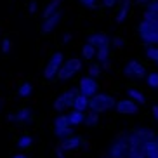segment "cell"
Here are the masks:
<instances>
[{
  "instance_id": "1",
  "label": "cell",
  "mask_w": 158,
  "mask_h": 158,
  "mask_svg": "<svg viewBox=\"0 0 158 158\" xmlns=\"http://www.w3.org/2000/svg\"><path fill=\"white\" fill-rule=\"evenodd\" d=\"M137 35L146 45H158V23L143 19L137 24Z\"/></svg>"
},
{
  "instance_id": "2",
  "label": "cell",
  "mask_w": 158,
  "mask_h": 158,
  "mask_svg": "<svg viewBox=\"0 0 158 158\" xmlns=\"http://www.w3.org/2000/svg\"><path fill=\"white\" fill-rule=\"evenodd\" d=\"M89 108H90V111L99 115V113H104L111 108H116V101L110 94H96L94 98H90V106Z\"/></svg>"
},
{
  "instance_id": "3",
  "label": "cell",
  "mask_w": 158,
  "mask_h": 158,
  "mask_svg": "<svg viewBox=\"0 0 158 158\" xmlns=\"http://www.w3.org/2000/svg\"><path fill=\"white\" fill-rule=\"evenodd\" d=\"M80 68H82V61H80L78 57H70V59H66L64 63H63L57 78L59 80H70L71 77H75V75L78 73Z\"/></svg>"
},
{
  "instance_id": "4",
  "label": "cell",
  "mask_w": 158,
  "mask_h": 158,
  "mask_svg": "<svg viewBox=\"0 0 158 158\" xmlns=\"http://www.w3.org/2000/svg\"><path fill=\"white\" fill-rule=\"evenodd\" d=\"M63 63H64V61H63V54H61V52H54V54L49 57V63H47L45 70H44V77H45L47 80H52L54 77H57Z\"/></svg>"
},
{
  "instance_id": "5",
  "label": "cell",
  "mask_w": 158,
  "mask_h": 158,
  "mask_svg": "<svg viewBox=\"0 0 158 158\" xmlns=\"http://www.w3.org/2000/svg\"><path fill=\"white\" fill-rule=\"evenodd\" d=\"M123 75L125 77H129V78H134V80H141L146 77V68H144L143 63H139V61H129L125 66H123Z\"/></svg>"
},
{
  "instance_id": "6",
  "label": "cell",
  "mask_w": 158,
  "mask_h": 158,
  "mask_svg": "<svg viewBox=\"0 0 158 158\" xmlns=\"http://www.w3.org/2000/svg\"><path fill=\"white\" fill-rule=\"evenodd\" d=\"M78 90L82 96H85V98H94L96 94H98L99 90V84L96 82V78H92V77H84V78L80 80V85H78Z\"/></svg>"
},
{
  "instance_id": "7",
  "label": "cell",
  "mask_w": 158,
  "mask_h": 158,
  "mask_svg": "<svg viewBox=\"0 0 158 158\" xmlns=\"http://www.w3.org/2000/svg\"><path fill=\"white\" fill-rule=\"evenodd\" d=\"M110 158H130L132 155V149L129 148V144L125 141H120L116 139L115 143L110 146V151H108Z\"/></svg>"
},
{
  "instance_id": "8",
  "label": "cell",
  "mask_w": 158,
  "mask_h": 158,
  "mask_svg": "<svg viewBox=\"0 0 158 158\" xmlns=\"http://www.w3.org/2000/svg\"><path fill=\"white\" fill-rule=\"evenodd\" d=\"M87 44H90L92 47H96V49H110V45H111V38L108 37L106 33H94V35H90V37L87 38Z\"/></svg>"
},
{
  "instance_id": "9",
  "label": "cell",
  "mask_w": 158,
  "mask_h": 158,
  "mask_svg": "<svg viewBox=\"0 0 158 158\" xmlns=\"http://www.w3.org/2000/svg\"><path fill=\"white\" fill-rule=\"evenodd\" d=\"M116 111L120 115H135V113H139V104L134 102L132 99H122L116 102Z\"/></svg>"
},
{
  "instance_id": "10",
  "label": "cell",
  "mask_w": 158,
  "mask_h": 158,
  "mask_svg": "<svg viewBox=\"0 0 158 158\" xmlns=\"http://www.w3.org/2000/svg\"><path fill=\"white\" fill-rule=\"evenodd\" d=\"M61 18H63V10H57L54 16H51L49 19H44L42 26H40V31H42V35H49V33L52 31V30L56 28L57 24H59Z\"/></svg>"
},
{
  "instance_id": "11",
  "label": "cell",
  "mask_w": 158,
  "mask_h": 158,
  "mask_svg": "<svg viewBox=\"0 0 158 158\" xmlns=\"http://www.w3.org/2000/svg\"><path fill=\"white\" fill-rule=\"evenodd\" d=\"M33 116H31V111H30V108L23 106V108H18L14 113H10L7 116V120L9 122H19V123H24V122H30Z\"/></svg>"
},
{
  "instance_id": "12",
  "label": "cell",
  "mask_w": 158,
  "mask_h": 158,
  "mask_svg": "<svg viewBox=\"0 0 158 158\" xmlns=\"http://www.w3.org/2000/svg\"><path fill=\"white\" fill-rule=\"evenodd\" d=\"M84 137H80V135H71V137H68V139L61 141L59 148L63 149V151H70V149H77L80 148V146H84Z\"/></svg>"
},
{
  "instance_id": "13",
  "label": "cell",
  "mask_w": 158,
  "mask_h": 158,
  "mask_svg": "<svg viewBox=\"0 0 158 158\" xmlns=\"http://www.w3.org/2000/svg\"><path fill=\"white\" fill-rule=\"evenodd\" d=\"M144 19H148V21H155V23H158V0H149V4L146 5V12H144Z\"/></svg>"
},
{
  "instance_id": "14",
  "label": "cell",
  "mask_w": 158,
  "mask_h": 158,
  "mask_svg": "<svg viewBox=\"0 0 158 158\" xmlns=\"http://www.w3.org/2000/svg\"><path fill=\"white\" fill-rule=\"evenodd\" d=\"M129 9H130V0H120L118 2V10H116V18H115L116 23H123L125 21Z\"/></svg>"
},
{
  "instance_id": "15",
  "label": "cell",
  "mask_w": 158,
  "mask_h": 158,
  "mask_svg": "<svg viewBox=\"0 0 158 158\" xmlns=\"http://www.w3.org/2000/svg\"><path fill=\"white\" fill-rule=\"evenodd\" d=\"M143 151L148 158H158V141H146Z\"/></svg>"
},
{
  "instance_id": "16",
  "label": "cell",
  "mask_w": 158,
  "mask_h": 158,
  "mask_svg": "<svg viewBox=\"0 0 158 158\" xmlns=\"http://www.w3.org/2000/svg\"><path fill=\"white\" fill-rule=\"evenodd\" d=\"M61 2H63V0H51V2H49V5H47L45 9H44L42 18H44V19H49L51 16H54V14H56L57 10H61V9H59Z\"/></svg>"
},
{
  "instance_id": "17",
  "label": "cell",
  "mask_w": 158,
  "mask_h": 158,
  "mask_svg": "<svg viewBox=\"0 0 158 158\" xmlns=\"http://www.w3.org/2000/svg\"><path fill=\"white\" fill-rule=\"evenodd\" d=\"M63 96H64V99H66V106L75 108V102H77V99H78V96H80V90L78 89H68Z\"/></svg>"
},
{
  "instance_id": "18",
  "label": "cell",
  "mask_w": 158,
  "mask_h": 158,
  "mask_svg": "<svg viewBox=\"0 0 158 158\" xmlns=\"http://www.w3.org/2000/svg\"><path fill=\"white\" fill-rule=\"evenodd\" d=\"M70 118L68 115H59L56 116L54 120V132H59V130H64V129H70Z\"/></svg>"
},
{
  "instance_id": "19",
  "label": "cell",
  "mask_w": 158,
  "mask_h": 158,
  "mask_svg": "<svg viewBox=\"0 0 158 158\" xmlns=\"http://www.w3.org/2000/svg\"><path fill=\"white\" fill-rule=\"evenodd\" d=\"M85 115H87V113L73 110V111L68 115V118H70V125L71 127H77V125H80V123H84V122H85Z\"/></svg>"
},
{
  "instance_id": "20",
  "label": "cell",
  "mask_w": 158,
  "mask_h": 158,
  "mask_svg": "<svg viewBox=\"0 0 158 158\" xmlns=\"http://www.w3.org/2000/svg\"><path fill=\"white\" fill-rule=\"evenodd\" d=\"M137 137H141L143 141H155L156 139V134H155L153 130H149V129H134L132 130Z\"/></svg>"
},
{
  "instance_id": "21",
  "label": "cell",
  "mask_w": 158,
  "mask_h": 158,
  "mask_svg": "<svg viewBox=\"0 0 158 158\" xmlns=\"http://www.w3.org/2000/svg\"><path fill=\"white\" fill-rule=\"evenodd\" d=\"M127 96H129V99H132V101L137 102V104H146L144 94L141 92V90H137V89H129V90H127Z\"/></svg>"
},
{
  "instance_id": "22",
  "label": "cell",
  "mask_w": 158,
  "mask_h": 158,
  "mask_svg": "<svg viewBox=\"0 0 158 158\" xmlns=\"http://www.w3.org/2000/svg\"><path fill=\"white\" fill-rule=\"evenodd\" d=\"M89 106H90V99L80 94L78 99H77V102H75V108H73V110H77V111H84V113H85V110H87Z\"/></svg>"
},
{
  "instance_id": "23",
  "label": "cell",
  "mask_w": 158,
  "mask_h": 158,
  "mask_svg": "<svg viewBox=\"0 0 158 158\" xmlns=\"http://www.w3.org/2000/svg\"><path fill=\"white\" fill-rule=\"evenodd\" d=\"M96 54H98V49H96V47H92L90 45V44H85L84 47H82V56L85 57V59H94V57H96Z\"/></svg>"
},
{
  "instance_id": "24",
  "label": "cell",
  "mask_w": 158,
  "mask_h": 158,
  "mask_svg": "<svg viewBox=\"0 0 158 158\" xmlns=\"http://www.w3.org/2000/svg\"><path fill=\"white\" fill-rule=\"evenodd\" d=\"M31 92H33V85L30 84V82H23L18 89V94L21 96V98H28Z\"/></svg>"
},
{
  "instance_id": "25",
  "label": "cell",
  "mask_w": 158,
  "mask_h": 158,
  "mask_svg": "<svg viewBox=\"0 0 158 158\" xmlns=\"http://www.w3.org/2000/svg\"><path fill=\"white\" fill-rule=\"evenodd\" d=\"M146 82H148L149 89L158 90V71H151V73H148V77H146Z\"/></svg>"
},
{
  "instance_id": "26",
  "label": "cell",
  "mask_w": 158,
  "mask_h": 158,
  "mask_svg": "<svg viewBox=\"0 0 158 158\" xmlns=\"http://www.w3.org/2000/svg\"><path fill=\"white\" fill-rule=\"evenodd\" d=\"M31 144H33V137L31 135H21L18 139V146L21 149H30L31 148Z\"/></svg>"
},
{
  "instance_id": "27",
  "label": "cell",
  "mask_w": 158,
  "mask_h": 158,
  "mask_svg": "<svg viewBox=\"0 0 158 158\" xmlns=\"http://www.w3.org/2000/svg\"><path fill=\"white\" fill-rule=\"evenodd\" d=\"M146 57L158 64V45H149V47H146Z\"/></svg>"
},
{
  "instance_id": "28",
  "label": "cell",
  "mask_w": 158,
  "mask_h": 158,
  "mask_svg": "<svg viewBox=\"0 0 158 158\" xmlns=\"http://www.w3.org/2000/svg\"><path fill=\"white\" fill-rule=\"evenodd\" d=\"M98 122H99V115H98V113L92 111V113H87V115H85V122H84V123L87 127H94Z\"/></svg>"
},
{
  "instance_id": "29",
  "label": "cell",
  "mask_w": 158,
  "mask_h": 158,
  "mask_svg": "<svg viewBox=\"0 0 158 158\" xmlns=\"http://www.w3.org/2000/svg\"><path fill=\"white\" fill-rule=\"evenodd\" d=\"M66 99H64V96H63V94H61L59 98H56V101H54V110H56V111H63V110H66Z\"/></svg>"
},
{
  "instance_id": "30",
  "label": "cell",
  "mask_w": 158,
  "mask_h": 158,
  "mask_svg": "<svg viewBox=\"0 0 158 158\" xmlns=\"http://www.w3.org/2000/svg\"><path fill=\"white\" fill-rule=\"evenodd\" d=\"M102 71V66L98 64V63H92V64L89 66V77H92V78H96V77H99Z\"/></svg>"
},
{
  "instance_id": "31",
  "label": "cell",
  "mask_w": 158,
  "mask_h": 158,
  "mask_svg": "<svg viewBox=\"0 0 158 158\" xmlns=\"http://www.w3.org/2000/svg\"><path fill=\"white\" fill-rule=\"evenodd\" d=\"M96 57L99 59V63H106L108 61V57H110V49H99L98 51V54H96Z\"/></svg>"
},
{
  "instance_id": "32",
  "label": "cell",
  "mask_w": 158,
  "mask_h": 158,
  "mask_svg": "<svg viewBox=\"0 0 158 158\" xmlns=\"http://www.w3.org/2000/svg\"><path fill=\"white\" fill-rule=\"evenodd\" d=\"M10 51H12V40H10L9 37H5L4 40H2V52H4V54H9Z\"/></svg>"
},
{
  "instance_id": "33",
  "label": "cell",
  "mask_w": 158,
  "mask_h": 158,
  "mask_svg": "<svg viewBox=\"0 0 158 158\" xmlns=\"http://www.w3.org/2000/svg\"><path fill=\"white\" fill-rule=\"evenodd\" d=\"M111 44L116 47V49H123L127 42H125V38H122V37H113L111 38Z\"/></svg>"
},
{
  "instance_id": "34",
  "label": "cell",
  "mask_w": 158,
  "mask_h": 158,
  "mask_svg": "<svg viewBox=\"0 0 158 158\" xmlns=\"http://www.w3.org/2000/svg\"><path fill=\"white\" fill-rule=\"evenodd\" d=\"M80 4L84 7H87V9H94L98 5V0H80Z\"/></svg>"
},
{
  "instance_id": "35",
  "label": "cell",
  "mask_w": 158,
  "mask_h": 158,
  "mask_svg": "<svg viewBox=\"0 0 158 158\" xmlns=\"http://www.w3.org/2000/svg\"><path fill=\"white\" fill-rule=\"evenodd\" d=\"M118 2H120V0H102V5L108 7V9H111V7H115Z\"/></svg>"
},
{
  "instance_id": "36",
  "label": "cell",
  "mask_w": 158,
  "mask_h": 158,
  "mask_svg": "<svg viewBox=\"0 0 158 158\" xmlns=\"http://www.w3.org/2000/svg\"><path fill=\"white\" fill-rule=\"evenodd\" d=\"M151 113H153L155 120L158 122V104H153V106H151Z\"/></svg>"
},
{
  "instance_id": "37",
  "label": "cell",
  "mask_w": 158,
  "mask_h": 158,
  "mask_svg": "<svg viewBox=\"0 0 158 158\" xmlns=\"http://www.w3.org/2000/svg\"><path fill=\"white\" fill-rule=\"evenodd\" d=\"M28 12H30V14H33V12H37V2H31V4H30Z\"/></svg>"
},
{
  "instance_id": "38",
  "label": "cell",
  "mask_w": 158,
  "mask_h": 158,
  "mask_svg": "<svg viewBox=\"0 0 158 158\" xmlns=\"http://www.w3.org/2000/svg\"><path fill=\"white\" fill-rule=\"evenodd\" d=\"M71 38H73V35H71V33H64V37H63V44H68Z\"/></svg>"
},
{
  "instance_id": "39",
  "label": "cell",
  "mask_w": 158,
  "mask_h": 158,
  "mask_svg": "<svg viewBox=\"0 0 158 158\" xmlns=\"http://www.w3.org/2000/svg\"><path fill=\"white\" fill-rule=\"evenodd\" d=\"M134 2H135L137 5H148V4H149V0H134Z\"/></svg>"
},
{
  "instance_id": "40",
  "label": "cell",
  "mask_w": 158,
  "mask_h": 158,
  "mask_svg": "<svg viewBox=\"0 0 158 158\" xmlns=\"http://www.w3.org/2000/svg\"><path fill=\"white\" fill-rule=\"evenodd\" d=\"M102 70H110V68H111V64H110V63H108V61H106V63H102Z\"/></svg>"
},
{
  "instance_id": "41",
  "label": "cell",
  "mask_w": 158,
  "mask_h": 158,
  "mask_svg": "<svg viewBox=\"0 0 158 158\" xmlns=\"http://www.w3.org/2000/svg\"><path fill=\"white\" fill-rule=\"evenodd\" d=\"M56 155H57V158H64V156H63V149H61V148L56 149Z\"/></svg>"
},
{
  "instance_id": "42",
  "label": "cell",
  "mask_w": 158,
  "mask_h": 158,
  "mask_svg": "<svg viewBox=\"0 0 158 158\" xmlns=\"http://www.w3.org/2000/svg\"><path fill=\"white\" fill-rule=\"evenodd\" d=\"M12 158H26V155H14Z\"/></svg>"
},
{
  "instance_id": "43",
  "label": "cell",
  "mask_w": 158,
  "mask_h": 158,
  "mask_svg": "<svg viewBox=\"0 0 158 158\" xmlns=\"http://www.w3.org/2000/svg\"><path fill=\"white\" fill-rule=\"evenodd\" d=\"M156 141H158V134H156Z\"/></svg>"
},
{
  "instance_id": "44",
  "label": "cell",
  "mask_w": 158,
  "mask_h": 158,
  "mask_svg": "<svg viewBox=\"0 0 158 158\" xmlns=\"http://www.w3.org/2000/svg\"><path fill=\"white\" fill-rule=\"evenodd\" d=\"M0 108H2V102H0Z\"/></svg>"
}]
</instances>
